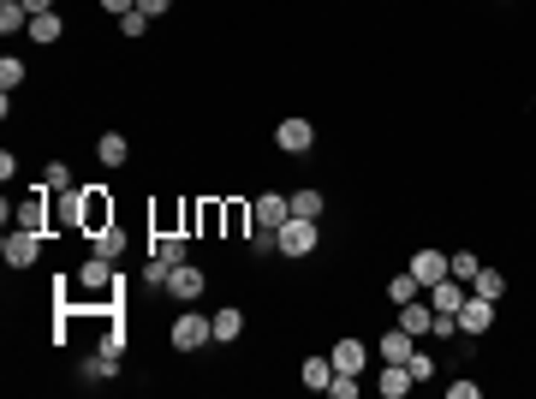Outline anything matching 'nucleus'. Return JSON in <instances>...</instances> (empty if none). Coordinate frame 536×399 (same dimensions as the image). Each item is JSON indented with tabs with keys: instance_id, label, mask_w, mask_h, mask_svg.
Returning <instances> with one entry per match:
<instances>
[{
	"instance_id": "obj_5",
	"label": "nucleus",
	"mask_w": 536,
	"mask_h": 399,
	"mask_svg": "<svg viewBox=\"0 0 536 399\" xmlns=\"http://www.w3.org/2000/svg\"><path fill=\"white\" fill-rule=\"evenodd\" d=\"M275 143L286 149V156H304V149L316 143V125H310V120H280L275 125Z\"/></svg>"
},
{
	"instance_id": "obj_29",
	"label": "nucleus",
	"mask_w": 536,
	"mask_h": 399,
	"mask_svg": "<svg viewBox=\"0 0 536 399\" xmlns=\"http://www.w3.org/2000/svg\"><path fill=\"white\" fill-rule=\"evenodd\" d=\"M42 180H48V191H66V185H72V167H66V161H48Z\"/></svg>"
},
{
	"instance_id": "obj_2",
	"label": "nucleus",
	"mask_w": 536,
	"mask_h": 399,
	"mask_svg": "<svg viewBox=\"0 0 536 399\" xmlns=\"http://www.w3.org/2000/svg\"><path fill=\"white\" fill-rule=\"evenodd\" d=\"M251 215H257V227H268V233H280V227L292 220V197H286V191H262V197L251 203Z\"/></svg>"
},
{
	"instance_id": "obj_16",
	"label": "nucleus",
	"mask_w": 536,
	"mask_h": 399,
	"mask_svg": "<svg viewBox=\"0 0 536 399\" xmlns=\"http://www.w3.org/2000/svg\"><path fill=\"white\" fill-rule=\"evenodd\" d=\"M156 257L167 262V268H179V262H191V251H185V233H161V239H156Z\"/></svg>"
},
{
	"instance_id": "obj_19",
	"label": "nucleus",
	"mask_w": 536,
	"mask_h": 399,
	"mask_svg": "<svg viewBox=\"0 0 536 399\" xmlns=\"http://www.w3.org/2000/svg\"><path fill=\"white\" fill-rule=\"evenodd\" d=\"M78 286H90V292H101V286H114V280H108V257H90L78 268Z\"/></svg>"
},
{
	"instance_id": "obj_10",
	"label": "nucleus",
	"mask_w": 536,
	"mask_h": 399,
	"mask_svg": "<svg viewBox=\"0 0 536 399\" xmlns=\"http://www.w3.org/2000/svg\"><path fill=\"white\" fill-rule=\"evenodd\" d=\"M465 299H471V286H453V275L429 286V304H436V310H447V316H459V304H465Z\"/></svg>"
},
{
	"instance_id": "obj_4",
	"label": "nucleus",
	"mask_w": 536,
	"mask_h": 399,
	"mask_svg": "<svg viewBox=\"0 0 536 399\" xmlns=\"http://www.w3.org/2000/svg\"><path fill=\"white\" fill-rule=\"evenodd\" d=\"M489 328H495V304L471 292V299L459 304V334H489Z\"/></svg>"
},
{
	"instance_id": "obj_15",
	"label": "nucleus",
	"mask_w": 536,
	"mask_h": 399,
	"mask_svg": "<svg viewBox=\"0 0 536 399\" xmlns=\"http://www.w3.org/2000/svg\"><path fill=\"white\" fill-rule=\"evenodd\" d=\"M209 328H215V339H220V346H233V339L244 334V316H238L233 304H227V310H215V316H209Z\"/></svg>"
},
{
	"instance_id": "obj_14",
	"label": "nucleus",
	"mask_w": 536,
	"mask_h": 399,
	"mask_svg": "<svg viewBox=\"0 0 536 399\" xmlns=\"http://www.w3.org/2000/svg\"><path fill=\"white\" fill-rule=\"evenodd\" d=\"M471 292H476V299H489V304H500L507 275H500V268H476V275H471Z\"/></svg>"
},
{
	"instance_id": "obj_11",
	"label": "nucleus",
	"mask_w": 536,
	"mask_h": 399,
	"mask_svg": "<svg viewBox=\"0 0 536 399\" xmlns=\"http://www.w3.org/2000/svg\"><path fill=\"white\" fill-rule=\"evenodd\" d=\"M376 352H381V363H405L417 346H412V334H405V328H388V334L376 339Z\"/></svg>"
},
{
	"instance_id": "obj_7",
	"label": "nucleus",
	"mask_w": 536,
	"mask_h": 399,
	"mask_svg": "<svg viewBox=\"0 0 536 399\" xmlns=\"http://www.w3.org/2000/svg\"><path fill=\"white\" fill-rule=\"evenodd\" d=\"M328 358H334V376H357V370H364V363H370V346H364V339H340L334 352H328Z\"/></svg>"
},
{
	"instance_id": "obj_6",
	"label": "nucleus",
	"mask_w": 536,
	"mask_h": 399,
	"mask_svg": "<svg viewBox=\"0 0 536 399\" xmlns=\"http://www.w3.org/2000/svg\"><path fill=\"white\" fill-rule=\"evenodd\" d=\"M0 251H6V262H12V268H30V262L42 257V239L30 233V227H19V233H6V244H0Z\"/></svg>"
},
{
	"instance_id": "obj_1",
	"label": "nucleus",
	"mask_w": 536,
	"mask_h": 399,
	"mask_svg": "<svg viewBox=\"0 0 536 399\" xmlns=\"http://www.w3.org/2000/svg\"><path fill=\"white\" fill-rule=\"evenodd\" d=\"M275 239H280V251H286V257H310V251H316V220L292 215V220L275 233Z\"/></svg>"
},
{
	"instance_id": "obj_26",
	"label": "nucleus",
	"mask_w": 536,
	"mask_h": 399,
	"mask_svg": "<svg viewBox=\"0 0 536 399\" xmlns=\"http://www.w3.org/2000/svg\"><path fill=\"white\" fill-rule=\"evenodd\" d=\"M405 370H412V381H429V376H436V358H429V352H412Z\"/></svg>"
},
{
	"instance_id": "obj_33",
	"label": "nucleus",
	"mask_w": 536,
	"mask_h": 399,
	"mask_svg": "<svg viewBox=\"0 0 536 399\" xmlns=\"http://www.w3.org/2000/svg\"><path fill=\"white\" fill-rule=\"evenodd\" d=\"M101 12H114V19H125V12H138V0H101Z\"/></svg>"
},
{
	"instance_id": "obj_23",
	"label": "nucleus",
	"mask_w": 536,
	"mask_h": 399,
	"mask_svg": "<svg viewBox=\"0 0 536 399\" xmlns=\"http://www.w3.org/2000/svg\"><path fill=\"white\" fill-rule=\"evenodd\" d=\"M60 30H66V24H60V12H42V19H30V36H36V42H60Z\"/></svg>"
},
{
	"instance_id": "obj_32",
	"label": "nucleus",
	"mask_w": 536,
	"mask_h": 399,
	"mask_svg": "<svg viewBox=\"0 0 536 399\" xmlns=\"http://www.w3.org/2000/svg\"><path fill=\"white\" fill-rule=\"evenodd\" d=\"M119 30H125V36H143V30H149V19H143V12H125V19H119Z\"/></svg>"
},
{
	"instance_id": "obj_34",
	"label": "nucleus",
	"mask_w": 536,
	"mask_h": 399,
	"mask_svg": "<svg viewBox=\"0 0 536 399\" xmlns=\"http://www.w3.org/2000/svg\"><path fill=\"white\" fill-rule=\"evenodd\" d=\"M167 6H173V0H138V12H143V19H161Z\"/></svg>"
},
{
	"instance_id": "obj_25",
	"label": "nucleus",
	"mask_w": 536,
	"mask_h": 399,
	"mask_svg": "<svg viewBox=\"0 0 536 399\" xmlns=\"http://www.w3.org/2000/svg\"><path fill=\"white\" fill-rule=\"evenodd\" d=\"M19 84H24V60H12V54H6V60H0V90L12 96Z\"/></svg>"
},
{
	"instance_id": "obj_27",
	"label": "nucleus",
	"mask_w": 536,
	"mask_h": 399,
	"mask_svg": "<svg viewBox=\"0 0 536 399\" xmlns=\"http://www.w3.org/2000/svg\"><path fill=\"white\" fill-rule=\"evenodd\" d=\"M119 244H125V239H119L114 227H101V233H96V257H108V262H114V257H119Z\"/></svg>"
},
{
	"instance_id": "obj_24",
	"label": "nucleus",
	"mask_w": 536,
	"mask_h": 399,
	"mask_svg": "<svg viewBox=\"0 0 536 399\" xmlns=\"http://www.w3.org/2000/svg\"><path fill=\"white\" fill-rule=\"evenodd\" d=\"M292 215L316 220V215H322V191H292Z\"/></svg>"
},
{
	"instance_id": "obj_13",
	"label": "nucleus",
	"mask_w": 536,
	"mask_h": 399,
	"mask_svg": "<svg viewBox=\"0 0 536 399\" xmlns=\"http://www.w3.org/2000/svg\"><path fill=\"white\" fill-rule=\"evenodd\" d=\"M376 387H381V399H405V394L417 387V381H412V370H405V363H388Z\"/></svg>"
},
{
	"instance_id": "obj_12",
	"label": "nucleus",
	"mask_w": 536,
	"mask_h": 399,
	"mask_svg": "<svg viewBox=\"0 0 536 399\" xmlns=\"http://www.w3.org/2000/svg\"><path fill=\"white\" fill-rule=\"evenodd\" d=\"M412 275L423 286H436V280H447V257L441 251H412Z\"/></svg>"
},
{
	"instance_id": "obj_30",
	"label": "nucleus",
	"mask_w": 536,
	"mask_h": 399,
	"mask_svg": "<svg viewBox=\"0 0 536 399\" xmlns=\"http://www.w3.org/2000/svg\"><path fill=\"white\" fill-rule=\"evenodd\" d=\"M220 220H227V233H244V220H251V209H244V203H227V209H220Z\"/></svg>"
},
{
	"instance_id": "obj_28",
	"label": "nucleus",
	"mask_w": 536,
	"mask_h": 399,
	"mask_svg": "<svg viewBox=\"0 0 536 399\" xmlns=\"http://www.w3.org/2000/svg\"><path fill=\"white\" fill-rule=\"evenodd\" d=\"M447 275H453V280H471V275H476V257H471V251H459V257H447Z\"/></svg>"
},
{
	"instance_id": "obj_17",
	"label": "nucleus",
	"mask_w": 536,
	"mask_h": 399,
	"mask_svg": "<svg viewBox=\"0 0 536 399\" xmlns=\"http://www.w3.org/2000/svg\"><path fill=\"white\" fill-rule=\"evenodd\" d=\"M328 381H334V358H304V387L328 394Z\"/></svg>"
},
{
	"instance_id": "obj_21",
	"label": "nucleus",
	"mask_w": 536,
	"mask_h": 399,
	"mask_svg": "<svg viewBox=\"0 0 536 399\" xmlns=\"http://www.w3.org/2000/svg\"><path fill=\"white\" fill-rule=\"evenodd\" d=\"M42 220H48V203H42V197H24V203H19V227L42 233Z\"/></svg>"
},
{
	"instance_id": "obj_35",
	"label": "nucleus",
	"mask_w": 536,
	"mask_h": 399,
	"mask_svg": "<svg viewBox=\"0 0 536 399\" xmlns=\"http://www.w3.org/2000/svg\"><path fill=\"white\" fill-rule=\"evenodd\" d=\"M24 12H30V19H42V12H54V0H24Z\"/></svg>"
},
{
	"instance_id": "obj_3",
	"label": "nucleus",
	"mask_w": 536,
	"mask_h": 399,
	"mask_svg": "<svg viewBox=\"0 0 536 399\" xmlns=\"http://www.w3.org/2000/svg\"><path fill=\"white\" fill-rule=\"evenodd\" d=\"M203 339H215V328H209L197 310H185V316L173 322V352H197Z\"/></svg>"
},
{
	"instance_id": "obj_20",
	"label": "nucleus",
	"mask_w": 536,
	"mask_h": 399,
	"mask_svg": "<svg viewBox=\"0 0 536 399\" xmlns=\"http://www.w3.org/2000/svg\"><path fill=\"white\" fill-rule=\"evenodd\" d=\"M0 30H6V36L30 30V12H24V0H6V6H0Z\"/></svg>"
},
{
	"instance_id": "obj_22",
	"label": "nucleus",
	"mask_w": 536,
	"mask_h": 399,
	"mask_svg": "<svg viewBox=\"0 0 536 399\" xmlns=\"http://www.w3.org/2000/svg\"><path fill=\"white\" fill-rule=\"evenodd\" d=\"M96 156L108 161V167H119V161H125V138H119V132H101V143H96Z\"/></svg>"
},
{
	"instance_id": "obj_31",
	"label": "nucleus",
	"mask_w": 536,
	"mask_h": 399,
	"mask_svg": "<svg viewBox=\"0 0 536 399\" xmlns=\"http://www.w3.org/2000/svg\"><path fill=\"white\" fill-rule=\"evenodd\" d=\"M328 394H334V399H352L357 394V376H334V381H328Z\"/></svg>"
},
{
	"instance_id": "obj_9",
	"label": "nucleus",
	"mask_w": 536,
	"mask_h": 399,
	"mask_svg": "<svg viewBox=\"0 0 536 399\" xmlns=\"http://www.w3.org/2000/svg\"><path fill=\"white\" fill-rule=\"evenodd\" d=\"M399 328H405L412 339H417V334H436V304H417V299L399 304Z\"/></svg>"
},
{
	"instance_id": "obj_8",
	"label": "nucleus",
	"mask_w": 536,
	"mask_h": 399,
	"mask_svg": "<svg viewBox=\"0 0 536 399\" xmlns=\"http://www.w3.org/2000/svg\"><path fill=\"white\" fill-rule=\"evenodd\" d=\"M167 292H173L179 304H191V299H203V268H191V262H179L173 275H167Z\"/></svg>"
},
{
	"instance_id": "obj_18",
	"label": "nucleus",
	"mask_w": 536,
	"mask_h": 399,
	"mask_svg": "<svg viewBox=\"0 0 536 399\" xmlns=\"http://www.w3.org/2000/svg\"><path fill=\"white\" fill-rule=\"evenodd\" d=\"M417 292H423V280H417L412 268H405V275H394V280H388V299H394V304H412Z\"/></svg>"
}]
</instances>
